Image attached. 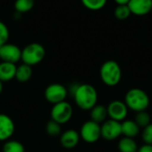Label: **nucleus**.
<instances>
[{"label":"nucleus","mask_w":152,"mask_h":152,"mask_svg":"<svg viewBox=\"0 0 152 152\" xmlns=\"http://www.w3.org/2000/svg\"><path fill=\"white\" fill-rule=\"evenodd\" d=\"M72 94L77 106L82 110H91L97 104L98 93L92 85H76L73 87Z\"/></svg>","instance_id":"1"},{"label":"nucleus","mask_w":152,"mask_h":152,"mask_svg":"<svg viewBox=\"0 0 152 152\" xmlns=\"http://www.w3.org/2000/svg\"><path fill=\"white\" fill-rule=\"evenodd\" d=\"M124 102L128 110L134 112H140L148 109L150 105V97L144 90L134 87L127 91Z\"/></svg>","instance_id":"2"},{"label":"nucleus","mask_w":152,"mask_h":152,"mask_svg":"<svg viewBox=\"0 0 152 152\" xmlns=\"http://www.w3.org/2000/svg\"><path fill=\"white\" fill-rule=\"evenodd\" d=\"M100 77L107 86L113 87L118 86L122 77V70L119 64L113 60L103 62L100 69Z\"/></svg>","instance_id":"3"},{"label":"nucleus","mask_w":152,"mask_h":152,"mask_svg":"<svg viewBox=\"0 0 152 152\" xmlns=\"http://www.w3.org/2000/svg\"><path fill=\"white\" fill-rule=\"evenodd\" d=\"M45 56V49L39 43H30L21 50V61L28 66L40 63Z\"/></svg>","instance_id":"4"},{"label":"nucleus","mask_w":152,"mask_h":152,"mask_svg":"<svg viewBox=\"0 0 152 152\" xmlns=\"http://www.w3.org/2000/svg\"><path fill=\"white\" fill-rule=\"evenodd\" d=\"M73 116V108L71 104L66 101L56 103L51 110V119L57 122L61 126L68 123Z\"/></svg>","instance_id":"5"},{"label":"nucleus","mask_w":152,"mask_h":152,"mask_svg":"<svg viewBox=\"0 0 152 152\" xmlns=\"http://www.w3.org/2000/svg\"><path fill=\"white\" fill-rule=\"evenodd\" d=\"M79 135L80 139L84 142L87 143H94L102 138L101 125L90 119L82 125L79 131Z\"/></svg>","instance_id":"6"},{"label":"nucleus","mask_w":152,"mask_h":152,"mask_svg":"<svg viewBox=\"0 0 152 152\" xmlns=\"http://www.w3.org/2000/svg\"><path fill=\"white\" fill-rule=\"evenodd\" d=\"M67 96H68V90L61 84H58V83L51 84L45 90V100L53 105L64 102Z\"/></svg>","instance_id":"7"},{"label":"nucleus","mask_w":152,"mask_h":152,"mask_svg":"<svg viewBox=\"0 0 152 152\" xmlns=\"http://www.w3.org/2000/svg\"><path fill=\"white\" fill-rule=\"evenodd\" d=\"M101 134L102 138L106 141L117 140L120 135H122L121 122L110 118L107 119L101 125Z\"/></svg>","instance_id":"8"},{"label":"nucleus","mask_w":152,"mask_h":152,"mask_svg":"<svg viewBox=\"0 0 152 152\" xmlns=\"http://www.w3.org/2000/svg\"><path fill=\"white\" fill-rule=\"evenodd\" d=\"M128 108L125 102L120 100H114L107 106L108 117L110 119L122 122L124 121L128 114Z\"/></svg>","instance_id":"9"},{"label":"nucleus","mask_w":152,"mask_h":152,"mask_svg":"<svg viewBox=\"0 0 152 152\" xmlns=\"http://www.w3.org/2000/svg\"><path fill=\"white\" fill-rule=\"evenodd\" d=\"M0 59L2 61L15 64L21 59V49L14 44L7 42L0 47Z\"/></svg>","instance_id":"10"},{"label":"nucleus","mask_w":152,"mask_h":152,"mask_svg":"<svg viewBox=\"0 0 152 152\" xmlns=\"http://www.w3.org/2000/svg\"><path fill=\"white\" fill-rule=\"evenodd\" d=\"M15 132V124L11 117L0 113V142L8 141Z\"/></svg>","instance_id":"11"},{"label":"nucleus","mask_w":152,"mask_h":152,"mask_svg":"<svg viewBox=\"0 0 152 152\" xmlns=\"http://www.w3.org/2000/svg\"><path fill=\"white\" fill-rule=\"evenodd\" d=\"M127 5L132 14L144 16L151 12L152 0H130Z\"/></svg>","instance_id":"12"},{"label":"nucleus","mask_w":152,"mask_h":152,"mask_svg":"<svg viewBox=\"0 0 152 152\" xmlns=\"http://www.w3.org/2000/svg\"><path fill=\"white\" fill-rule=\"evenodd\" d=\"M80 141V135L77 131L75 129H69L66 130L64 133L61 134L60 142L61 145L65 149H73L77 147Z\"/></svg>","instance_id":"13"},{"label":"nucleus","mask_w":152,"mask_h":152,"mask_svg":"<svg viewBox=\"0 0 152 152\" xmlns=\"http://www.w3.org/2000/svg\"><path fill=\"white\" fill-rule=\"evenodd\" d=\"M16 68L17 66L14 63L2 61L0 63V81L4 83L15 78Z\"/></svg>","instance_id":"14"},{"label":"nucleus","mask_w":152,"mask_h":152,"mask_svg":"<svg viewBox=\"0 0 152 152\" xmlns=\"http://www.w3.org/2000/svg\"><path fill=\"white\" fill-rule=\"evenodd\" d=\"M140 127L134 120L125 119L121 122V132L122 135L129 138H135L140 134Z\"/></svg>","instance_id":"15"},{"label":"nucleus","mask_w":152,"mask_h":152,"mask_svg":"<svg viewBox=\"0 0 152 152\" xmlns=\"http://www.w3.org/2000/svg\"><path fill=\"white\" fill-rule=\"evenodd\" d=\"M90 117H91V120H93L94 122H96L100 125L102 124L109 118L107 107H105L103 105L96 104L90 110Z\"/></svg>","instance_id":"16"},{"label":"nucleus","mask_w":152,"mask_h":152,"mask_svg":"<svg viewBox=\"0 0 152 152\" xmlns=\"http://www.w3.org/2000/svg\"><path fill=\"white\" fill-rule=\"evenodd\" d=\"M32 77V68L25 63H22L16 68L15 78L20 83L28 82Z\"/></svg>","instance_id":"17"},{"label":"nucleus","mask_w":152,"mask_h":152,"mask_svg":"<svg viewBox=\"0 0 152 152\" xmlns=\"http://www.w3.org/2000/svg\"><path fill=\"white\" fill-rule=\"evenodd\" d=\"M118 149L119 152H137L139 148L134 138L124 136L118 141Z\"/></svg>","instance_id":"18"},{"label":"nucleus","mask_w":152,"mask_h":152,"mask_svg":"<svg viewBox=\"0 0 152 152\" xmlns=\"http://www.w3.org/2000/svg\"><path fill=\"white\" fill-rule=\"evenodd\" d=\"M35 4L34 0H15L14 9L18 13H25L29 12Z\"/></svg>","instance_id":"19"},{"label":"nucleus","mask_w":152,"mask_h":152,"mask_svg":"<svg viewBox=\"0 0 152 152\" xmlns=\"http://www.w3.org/2000/svg\"><path fill=\"white\" fill-rule=\"evenodd\" d=\"M3 152H25L23 144L15 140H8L3 145Z\"/></svg>","instance_id":"20"},{"label":"nucleus","mask_w":152,"mask_h":152,"mask_svg":"<svg viewBox=\"0 0 152 152\" xmlns=\"http://www.w3.org/2000/svg\"><path fill=\"white\" fill-rule=\"evenodd\" d=\"M131 14V11L127 4H117L114 10V16L119 20H126Z\"/></svg>","instance_id":"21"},{"label":"nucleus","mask_w":152,"mask_h":152,"mask_svg":"<svg viewBox=\"0 0 152 152\" xmlns=\"http://www.w3.org/2000/svg\"><path fill=\"white\" fill-rule=\"evenodd\" d=\"M134 121L139 126L140 128H144L145 126H147L151 123V118L150 114L146 110H143V111L136 112Z\"/></svg>","instance_id":"22"},{"label":"nucleus","mask_w":152,"mask_h":152,"mask_svg":"<svg viewBox=\"0 0 152 152\" xmlns=\"http://www.w3.org/2000/svg\"><path fill=\"white\" fill-rule=\"evenodd\" d=\"M81 2L86 9L91 11H98L105 6L107 0H81Z\"/></svg>","instance_id":"23"},{"label":"nucleus","mask_w":152,"mask_h":152,"mask_svg":"<svg viewBox=\"0 0 152 152\" xmlns=\"http://www.w3.org/2000/svg\"><path fill=\"white\" fill-rule=\"evenodd\" d=\"M45 130L48 135L55 137L58 136L59 134H61V126L60 124H58L57 122L53 121V120H50L47 122L46 126H45Z\"/></svg>","instance_id":"24"},{"label":"nucleus","mask_w":152,"mask_h":152,"mask_svg":"<svg viewBox=\"0 0 152 152\" xmlns=\"http://www.w3.org/2000/svg\"><path fill=\"white\" fill-rule=\"evenodd\" d=\"M142 139L144 144L152 145V123L142 128Z\"/></svg>","instance_id":"25"},{"label":"nucleus","mask_w":152,"mask_h":152,"mask_svg":"<svg viewBox=\"0 0 152 152\" xmlns=\"http://www.w3.org/2000/svg\"><path fill=\"white\" fill-rule=\"evenodd\" d=\"M9 39V29L8 27L0 20V45H3L8 42Z\"/></svg>","instance_id":"26"},{"label":"nucleus","mask_w":152,"mask_h":152,"mask_svg":"<svg viewBox=\"0 0 152 152\" xmlns=\"http://www.w3.org/2000/svg\"><path fill=\"white\" fill-rule=\"evenodd\" d=\"M137 152H152V145L150 144H143L142 145Z\"/></svg>","instance_id":"27"},{"label":"nucleus","mask_w":152,"mask_h":152,"mask_svg":"<svg viewBox=\"0 0 152 152\" xmlns=\"http://www.w3.org/2000/svg\"><path fill=\"white\" fill-rule=\"evenodd\" d=\"M117 4H127L130 0H114Z\"/></svg>","instance_id":"28"},{"label":"nucleus","mask_w":152,"mask_h":152,"mask_svg":"<svg viewBox=\"0 0 152 152\" xmlns=\"http://www.w3.org/2000/svg\"><path fill=\"white\" fill-rule=\"evenodd\" d=\"M2 92H3V83L0 81V94H2Z\"/></svg>","instance_id":"29"},{"label":"nucleus","mask_w":152,"mask_h":152,"mask_svg":"<svg viewBox=\"0 0 152 152\" xmlns=\"http://www.w3.org/2000/svg\"><path fill=\"white\" fill-rule=\"evenodd\" d=\"M0 47H1V45H0Z\"/></svg>","instance_id":"30"}]
</instances>
